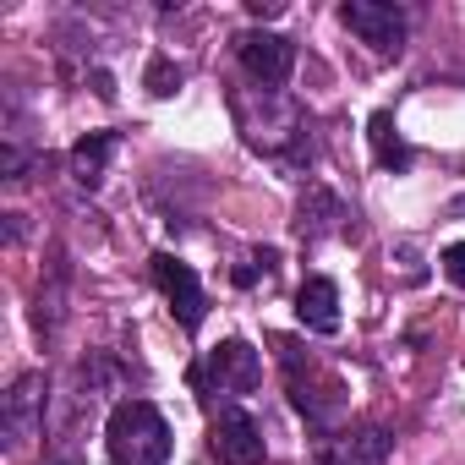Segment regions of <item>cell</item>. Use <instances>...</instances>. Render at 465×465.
I'll return each instance as SVG.
<instances>
[{"instance_id":"cell-2","label":"cell","mask_w":465,"mask_h":465,"mask_svg":"<svg viewBox=\"0 0 465 465\" xmlns=\"http://www.w3.org/2000/svg\"><path fill=\"white\" fill-rule=\"evenodd\" d=\"M110 465H164L170 460V421L153 400H121L104 421Z\"/></svg>"},{"instance_id":"cell-9","label":"cell","mask_w":465,"mask_h":465,"mask_svg":"<svg viewBox=\"0 0 465 465\" xmlns=\"http://www.w3.org/2000/svg\"><path fill=\"white\" fill-rule=\"evenodd\" d=\"M296 318H302L307 334H334L340 329V285L329 274H312L296 291Z\"/></svg>"},{"instance_id":"cell-13","label":"cell","mask_w":465,"mask_h":465,"mask_svg":"<svg viewBox=\"0 0 465 465\" xmlns=\"http://www.w3.org/2000/svg\"><path fill=\"white\" fill-rule=\"evenodd\" d=\"M367 143H372V159H378L383 170H405V164H411V143L400 137V126H394L389 110H372V121H367Z\"/></svg>"},{"instance_id":"cell-3","label":"cell","mask_w":465,"mask_h":465,"mask_svg":"<svg viewBox=\"0 0 465 465\" xmlns=\"http://www.w3.org/2000/svg\"><path fill=\"white\" fill-rule=\"evenodd\" d=\"M197 389H213V394H252L263 383V356L247 345V340H219L203 367L192 372Z\"/></svg>"},{"instance_id":"cell-8","label":"cell","mask_w":465,"mask_h":465,"mask_svg":"<svg viewBox=\"0 0 465 465\" xmlns=\"http://www.w3.org/2000/svg\"><path fill=\"white\" fill-rule=\"evenodd\" d=\"M213 454L224 465H263V427L242 405L219 411V421H213Z\"/></svg>"},{"instance_id":"cell-6","label":"cell","mask_w":465,"mask_h":465,"mask_svg":"<svg viewBox=\"0 0 465 465\" xmlns=\"http://www.w3.org/2000/svg\"><path fill=\"white\" fill-rule=\"evenodd\" d=\"M236 55H242V72H247L258 88H285L291 72H296V45H291L285 34L252 28V34L236 39Z\"/></svg>"},{"instance_id":"cell-5","label":"cell","mask_w":465,"mask_h":465,"mask_svg":"<svg viewBox=\"0 0 465 465\" xmlns=\"http://www.w3.org/2000/svg\"><path fill=\"white\" fill-rule=\"evenodd\" d=\"M45 400H50L45 372H23L6 389V400H0V438H6V449H23L45 427Z\"/></svg>"},{"instance_id":"cell-15","label":"cell","mask_w":465,"mask_h":465,"mask_svg":"<svg viewBox=\"0 0 465 465\" xmlns=\"http://www.w3.org/2000/svg\"><path fill=\"white\" fill-rule=\"evenodd\" d=\"M61 318H66V274H55V280L39 291V307H34L39 334H55V329H61Z\"/></svg>"},{"instance_id":"cell-7","label":"cell","mask_w":465,"mask_h":465,"mask_svg":"<svg viewBox=\"0 0 465 465\" xmlns=\"http://www.w3.org/2000/svg\"><path fill=\"white\" fill-rule=\"evenodd\" d=\"M153 285L164 291V302H170L175 323H181L186 334H197V329H203V318H208V296H203V285H197L192 263H181L175 252H159V258H153Z\"/></svg>"},{"instance_id":"cell-20","label":"cell","mask_w":465,"mask_h":465,"mask_svg":"<svg viewBox=\"0 0 465 465\" xmlns=\"http://www.w3.org/2000/svg\"><path fill=\"white\" fill-rule=\"evenodd\" d=\"M400 263H405V280H421V263H416V247L411 242L400 247Z\"/></svg>"},{"instance_id":"cell-10","label":"cell","mask_w":465,"mask_h":465,"mask_svg":"<svg viewBox=\"0 0 465 465\" xmlns=\"http://www.w3.org/2000/svg\"><path fill=\"white\" fill-rule=\"evenodd\" d=\"M345 219H351L345 197H334L329 186H307V197L296 208V230L307 242H323V236H334V230H345Z\"/></svg>"},{"instance_id":"cell-16","label":"cell","mask_w":465,"mask_h":465,"mask_svg":"<svg viewBox=\"0 0 465 465\" xmlns=\"http://www.w3.org/2000/svg\"><path fill=\"white\" fill-rule=\"evenodd\" d=\"M143 88H148L153 99H170V94L181 88V66H175L170 55H153V61H148V72H143Z\"/></svg>"},{"instance_id":"cell-19","label":"cell","mask_w":465,"mask_h":465,"mask_svg":"<svg viewBox=\"0 0 465 465\" xmlns=\"http://www.w3.org/2000/svg\"><path fill=\"white\" fill-rule=\"evenodd\" d=\"M247 12H252V17H280L285 6H280V0H247Z\"/></svg>"},{"instance_id":"cell-12","label":"cell","mask_w":465,"mask_h":465,"mask_svg":"<svg viewBox=\"0 0 465 465\" xmlns=\"http://www.w3.org/2000/svg\"><path fill=\"white\" fill-rule=\"evenodd\" d=\"M115 132H88V137H77V148L66 153V170H72V181L83 186V192H99L104 186V164H110V153H115Z\"/></svg>"},{"instance_id":"cell-11","label":"cell","mask_w":465,"mask_h":465,"mask_svg":"<svg viewBox=\"0 0 465 465\" xmlns=\"http://www.w3.org/2000/svg\"><path fill=\"white\" fill-rule=\"evenodd\" d=\"M323 465H389V432L383 427H356L323 443Z\"/></svg>"},{"instance_id":"cell-18","label":"cell","mask_w":465,"mask_h":465,"mask_svg":"<svg viewBox=\"0 0 465 465\" xmlns=\"http://www.w3.org/2000/svg\"><path fill=\"white\" fill-rule=\"evenodd\" d=\"M443 274H449V285H454V291H465V242L443 247Z\"/></svg>"},{"instance_id":"cell-21","label":"cell","mask_w":465,"mask_h":465,"mask_svg":"<svg viewBox=\"0 0 465 465\" xmlns=\"http://www.w3.org/2000/svg\"><path fill=\"white\" fill-rule=\"evenodd\" d=\"M55 465H72V460H55Z\"/></svg>"},{"instance_id":"cell-1","label":"cell","mask_w":465,"mask_h":465,"mask_svg":"<svg viewBox=\"0 0 465 465\" xmlns=\"http://www.w3.org/2000/svg\"><path fill=\"white\" fill-rule=\"evenodd\" d=\"M230 110H236V126L247 132V143L258 153H269L274 164L296 170L312 159V121L285 88H258V83L236 88L230 94Z\"/></svg>"},{"instance_id":"cell-14","label":"cell","mask_w":465,"mask_h":465,"mask_svg":"<svg viewBox=\"0 0 465 465\" xmlns=\"http://www.w3.org/2000/svg\"><path fill=\"white\" fill-rule=\"evenodd\" d=\"M39 164H45V153H34L23 143V132H6V143H0V175H6L12 186H23L28 170H39Z\"/></svg>"},{"instance_id":"cell-17","label":"cell","mask_w":465,"mask_h":465,"mask_svg":"<svg viewBox=\"0 0 465 465\" xmlns=\"http://www.w3.org/2000/svg\"><path fill=\"white\" fill-rule=\"evenodd\" d=\"M274 269H280V252L274 247H258L242 269H236V285H258V280H274Z\"/></svg>"},{"instance_id":"cell-4","label":"cell","mask_w":465,"mask_h":465,"mask_svg":"<svg viewBox=\"0 0 465 465\" xmlns=\"http://www.w3.org/2000/svg\"><path fill=\"white\" fill-rule=\"evenodd\" d=\"M340 23L361 45H372V55H400L405 50V34H411V23H405V12L394 6V0H345Z\"/></svg>"}]
</instances>
